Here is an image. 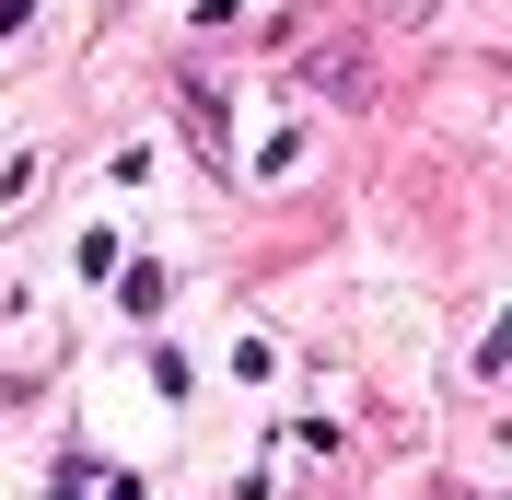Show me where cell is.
I'll return each mask as SVG.
<instances>
[{
    "instance_id": "cell-1",
    "label": "cell",
    "mask_w": 512,
    "mask_h": 500,
    "mask_svg": "<svg viewBox=\"0 0 512 500\" xmlns=\"http://www.w3.org/2000/svg\"><path fill=\"white\" fill-rule=\"evenodd\" d=\"M396 12H431V0H396Z\"/></svg>"
}]
</instances>
